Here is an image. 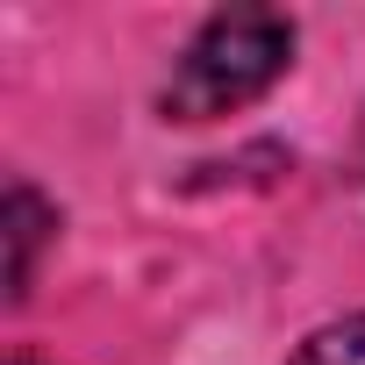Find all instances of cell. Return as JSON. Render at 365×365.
Returning <instances> with one entry per match:
<instances>
[{
  "instance_id": "obj_4",
  "label": "cell",
  "mask_w": 365,
  "mask_h": 365,
  "mask_svg": "<svg viewBox=\"0 0 365 365\" xmlns=\"http://www.w3.org/2000/svg\"><path fill=\"white\" fill-rule=\"evenodd\" d=\"M8 365H36V358H29V351H15V358H8Z\"/></svg>"
},
{
  "instance_id": "obj_2",
  "label": "cell",
  "mask_w": 365,
  "mask_h": 365,
  "mask_svg": "<svg viewBox=\"0 0 365 365\" xmlns=\"http://www.w3.org/2000/svg\"><path fill=\"white\" fill-rule=\"evenodd\" d=\"M58 230V215L22 187H8V294H29V272H36V244Z\"/></svg>"
},
{
  "instance_id": "obj_3",
  "label": "cell",
  "mask_w": 365,
  "mask_h": 365,
  "mask_svg": "<svg viewBox=\"0 0 365 365\" xmlns=\"http://www.w3.org/2000/svg\"><path fill=\"white\" fill-rule=\"evenodd\" d=\"M294 365H365V315L315 329V336L294 351Z\"/></svg>"
},
{
  "instance_id": "obj_1",
  "label": "cell",
  "mask_w": 365,
  "mask_h": 365,
  "mask_svg": "<svg viewBox=\"0 0 365 365\" xmlns=\"http://www.w3.org/2000/svg\"><path fill=\"white\" fill-rule=\"evenodd\" d=\"M294 58V22L272 15V8H230L215 15L187 58H179L172 86H165V115L172 122H208V115H230L244 101H258Z\"/></svg>"
}]
</instances>
